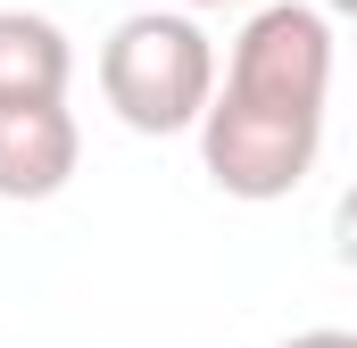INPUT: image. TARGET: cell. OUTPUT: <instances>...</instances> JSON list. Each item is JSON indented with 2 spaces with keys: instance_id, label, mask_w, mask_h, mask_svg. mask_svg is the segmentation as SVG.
<instances>
[{
  "instance_id": "obj_4",
  "label": "cell",
  "mask_w": 357,
  "mask_h": 348,
  "mask_svg": "<svg viewBox=\"0 0 357 348\" xmlns=\"http://www.w3.org/2000/svg\"><path fill=\"white\" fill-rule=\"evenodd\" d=\"M75 42L42 8H0V100H67Z\"/></svg>"
},
{
  "instance_id": "obj_7",
  "label": "cell",
  "mask_w": 357,
  "mask_h": 348,
  "mask_svg": "<svg viewBox=\"0 0 357 348\" xmlns=\"http://www.w3.org/2000/svg\"><path fill=\"white\" fill-rule=\"evenodd\" d=\"M316 8H324V17H349V25H357V0H316Z\"/></svg>"
},
{
  "instance_id": "obj_8",
  "label": "cell",
  "mask_w": 357,
  "mask_h": 348,
  "mask_svg": "<svg viewBox=\"0 0 357 348\" xmlns=\"http://www.w3.org/2000/svg\"><path fill=\"white\" fill-rule=\"evenodd\" d=\"M183 8H250V0H183Z\"/></svg>"
},
{
  "instance_id": "obj_5",
  "label": "cell",
  "mask_w": 357,
  "mask_h": 348,
  "mask_svg": "<svg viewBox=\"0 0 357 348\" xmlns=\"http://www.w3.org/2000/svg\"><path fill=\"white\" fill-rule=\"evenodd\" d=\"M333 258L357 274V182L341 191V199H333Z\"/></svg>"
},
{
  "instance_id": "obj_6",
  "label": "cell",
  "mask_w": 357,
  "mask_h": 348,
  "mask_svg": "<svg viewBox=\"0 0 357 348\" xmlns=\"http://www.w3.org/2000/svg\"><path fill=\"white\" fill-rule=\"evenodd\" d=\"M282 348H357V332H341V324H316V332H291Z\"/></svg>"
},
{
  "instance_id": "obj_1",
  "label": "cell",
  "mask_w": 357,
  "mask_h": 348,
  "mask_svg": "<svg viewBox=\"0 0 357 348\" xmlns=\"http://www.w3.org/2000/svg\"><path fill=\"white\" fill-rule=\"evenodd\" d=\"M100 100L116 108L125 133H150V141L199 133L216 100V42L183 8H133L100 42Z\"/></svg>"
},
{
  "instance_id": "obj_3",
  "label": "cell",
  "mask_w": 357,
  "mask_h": 348,
  "mask_svg": "<svg viewBox=\"0 0 357 348\" xmlns=\"http://www.w3.org/2000/svg\"><path fill=\"white\" fill-rule=\"evenodd\" d=\"M84 166V133L67 100H0V199H59Z\"/></svg>"
},
{
  "instance_id": "obj_2",
  "label": "cell",
  "mask_w": 357,
  "mask_h": 348,
  "mask_svg": "<svg viewBox=\"0 0 357 348\" xmlns=\"http://www.w3.org/2000/svg\"><path fill=\"white\" fill-rule=\"evenodd\" d=\"M316 158H324V116L316 108H266V100H241V91L216 84L208 116H199V166L225 199L274 207L316 174Z\"/></svg>"
}]
</instances>
